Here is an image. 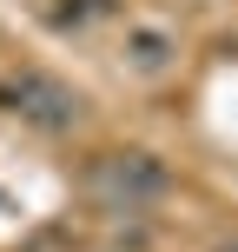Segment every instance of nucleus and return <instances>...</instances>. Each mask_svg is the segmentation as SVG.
I'll list each match as a JSON object with an SVG mask.
<instances>
[{
  "label": "nucleus",
  "mask_w": 238,
  "mask_h": 252,
  "mask_svg": "<svg viewBox=\"0 0 238 252\" xmlns=\"http://www.w3.org/2000/svg\"><path fill=\"white\" fill-rule=\"evenodd\" d=\"M165 166L152 153H106V159L86 166V192L106 206V213H146L152 199H165Z\"/></svg>",
  "instance_id": "nucleus-1"
},
{
  "label": "nucleus",
  "mask_w": 238,
  "mask_h": 252,
  "mask_svg": "<svg viewBox=\"0 0 238 252\" xmlns=\"http://www.w3.org/2000/svg\"><path fill=\"white\" fill-rule=\"evenodd\" d=\"M13 113L33 120L40 133H66V126L79 120V93H66L60 80H47V73H20V87H13Z\"/></svg>",
  "instance_id": "nucleus-2"
},
{
  "label": "nucleus",
  "mask_w": 238,
  "mask_h": 252,
  "mask_svg": "<svg viewBox=\"0 0 238 252\" xmlns=\"http://www.w3.org/2000/svg\"><path fill=\"white\" fill-rule=\"evenodd\" d=\"M172 53H179V40L165 33V27H132V33H126V60H132L139 73H165Z\"/></svg>",
  "instance_id": "nucleus-3"
},
{
  "label": "nucleus",
  "mask_w": 238,
  "mask_h": 252,
  "mask_svg": "<svg viewBox=\"0 0 238 252\" xmlns=\"http://www.w3.org/2000/svg\"><path fill=\"white\" fill-rule=\"evenodd\" d=\"M212 252H238V232H232V239H218V246H212Z\"/></svg>",
  "instance_id": "nucleus-4"
}]
</instances>
